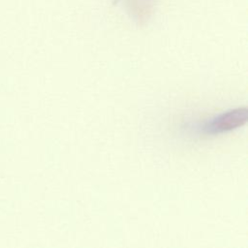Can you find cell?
<instances>
[{"label": "cell", "mask_w": 248, "mask_h": 248, "mask_svg": "<svg viewBox=\"0 0 248 248\" xmlns=\"http://www.w3.org/2000/svg\"><path fill=\"white\" fill-rule=\"evenodd\" d=\"M248 111L245 108H238L223 112L208 122L203 130L207 134H219L228 132L246 123Z\"/></svg>", "instance_id": "cell-1"}]
</instances>
